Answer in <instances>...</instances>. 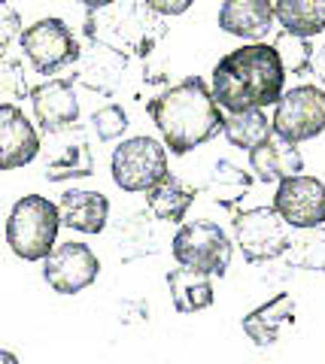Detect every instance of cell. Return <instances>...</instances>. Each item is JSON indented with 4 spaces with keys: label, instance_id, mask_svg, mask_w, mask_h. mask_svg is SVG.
I'll return each instance as SVG.
<instances>
[{
    "label": "cell",
    "instance_id": "obj_1",
    "mask_svg": "<svg viewBox=\"0 0 325 364\" xmlns=\"http://www.w3.org/2000/svg\"><path fill=\"white\" fill-rule=\"evenodd\" d=\"M286 88V67L274 46L252 40L222 55L213 67L210 91L225 112L274 107Z\"/></svg>",
    "mask_w": 325,
    "mask_h": 364
},
{
    "label": "cell",
    "instance_id": "obj_2",
    "mask_svg": "<svg viewBox=\"0 0 325 364\" xmlns=\"http://www.w3.org/2000/svg\"><path fill=\"white\" fill-rule=\"evenodd\" d=\"M152 124L174 155H188L222 134V107L201 76H186L146 104Z\"/></svg>",
    "mask_w": 325,
    "mask_h": 364
},
{
    "label": "cell",
    "instance_id": "obj_3",
    "mask_svg": "<svg viewBox=\"0 0 325 364\" xmlns=\"http://www.w3.org/2000/svg\"><path fill=\"white\" fill-rule=\"evenodd\" d=\"M167 25L164 16L146 6V0H113V4L88 9L82 21V37L92 43H104L128 58H149L164 40Z\"/></svg>",
    "mask_w": 325,
    "mask_h": 364
},
{
    "label": "cell",
    "instance_id": "obj_4",
    "mask_svg": "<svg viewBox=\"0 0 325 364\" xmlns=\"http://www.w3.org/2000/svg\"><path fill=\"white\" fill-rule=\"evenodd\" d=\"M58 203L43 195H25L13 203L6 219V243L21 261H43L58 243Z\"/></svg>",
    "mask_w": 325,
    "mask_h": 364
},
{
    "label": "cell",
    "instance_id": "obj_5",
    "mask_svg": "<svg viewBox=\"0 0 325 364\" xmlns=\"http://www.w3.org/2000/svg\"><path fill=\"white\" fill-rule=\"evenodd\" d=\"M171 252L176 264L188 270L207 273V277H225L231 267L234 243L228 240L225 228L216 222H186L171 240Z\"/></svg>",
    "mask_w": 325,
    "mask_h": 364
},
{
    "label": "cell",
    "instance_id": "obj_6",
    "mask_svg": "<svg viewBox=\"0 0 325 364\" xmlns=\"http://www.w3.org/2000/svg\"><path fill=\"white\" fill-rule=\"evenodd\" d=\"M110 173H113L116 186L128 195L146 191L152 182H159L167 173V146L155 136L122 140L110 158Z\"/></svg>",
    "mask_w": 325,
    "mask_h": 364
},
{
    "label": "cell",
    "instance_id": "obj_7",
    "mask_svg": "<svg viewBox=\"0 0 325 364\" xmlns=\"http://www.w3.org/2000/svg\"><path fill=\"white\" fill-rule=\"evenodd\" d=\"M18 43H21V52L25 58L31 61V67L37 73H58L64 67L76 64L80 58V40L73 37V31L67 28L64 18H40L33 25L21 28L18 33Z\"/></svg>",
    "mask_w": 325,
    "mask_h": 364
},
{
    "label": "cell",
    "instance_id": "obj_8",
    "mask_svg": "<svg viewBox=\"0 0 325 364\" xmlns=\"http://www.w3.org/2000/svg\"><path fill=\"white\" fill-rule=\"evenodd\" d=\"M231 228H234V243H238V249L250 264L279 258L289 243V225L279 219L274 207L234 210Z\"/></svg>",
    "mask_w": 325,
    "mask_h": 364
},
{
    "label": "cell",
    "instance_id": "obj_9",
    "mask_svg": "<svg viewBox=\"0 0 325 364\" xmlns=\"http://www.w3.org/2000/svg\"><path fill=\"white\" fill-rule=\"evenodd\" d=\"M271 128L292 143H307L325 131V88L319 85H295L283 88L274 104Z\"/></svg>",
    "mask_w": 325,
    "mask_h": 364
},
{
    "label": "cell",
    "instance_id": "obj_10",
    "mask_svg": "<svg viewBox=\"0 0 325 364\" xmlns=\"http://www.w3.org/2000/svg\"><path fill=\"white\" fill-rule=\"evenodd\" d=\"M100 273L97 255L85 243L67 240L55 243L52 252L43 258V279L58 294H80L85 291Z\"/></svg>",
    "mask_w": 325,
    "mask_h": 364
},
{
    "label": "cell",
    "instance_id": "obj_11",
    "mask_svg": "<svg viewBox=\"0 0 325 364\" xmlns=\"http://www.w3.org/2000/svg\"><path fill=\"white\" fill-rule=\"evenodd\" d=\"M274 210L289 228L325 225V182L307 173H292L277 182Z\"/></svg>",
    "mask_w": 325,
    "mask_h": 364
},
{
    "label": "cell",
    "instance_id": "obj_12",
    "mask_svg": "<svg viewBox=\"0 0 325 364\" xmlns=\"http://www.w3.org/2000/svg\"><path fill=\"white\" fill-rule=\"evenodd\" d=\"M33 119H37L43 134L70 128L80 122V97H76V82L67 79H46L28 91Z\"/></svg>",
    "mask_w": 325,
    "mask_h": 364
},
{
    "label": "cell",
    "instance_id": "obj_13",
    "mask_svg": "<svg viewBox=\"0 0 325 364\" xmlns=\"http://www.w3.org/2000/svg\"><path fill=\"white\" fill-rule=\"evenodd\" d=\"M52 140V155L43 164V176L49 182H67V179H82L95 173V155L92 146H88V136L80 128V122L70 124V128L52 131L46 134Z\"/></svg>",
    "mask_w": 325,
    "mask_h": 364
},
{
    "label": "cell",
    "instance_id": "obj_14",
    "mask_svg": "<svg viewBox=\"0 0 325 364\" xmlns=\"http://www.w3.org/2000/svg\"><path fill=\"white\" fill-rule=\"evenodd\" d=\"M40 131L16 104H0V170L28 167L40 155Z\"/></svg>",
    "mask_w": 325,
    "mask_h": 364
},
{
    "label": "cell",
    "instance_id": "obj_15",
    "mask_svg": "<svg viewBox=\"0 0 325 364\" xmlns=\"http://www.w3.org/2000/svg\"><path fill=\"white\" fill-rule=\"evenodd\" d=\"M125 70H128V55L110 49L104 43L88 40V49L80 52L76 70L70 73V79L88 91H97V95H113V91L122 85Z\"/></svg>",
    "mask_w": 325,
    "mask_h": 364
},
{
    "label": "cell",
    "instance_id": "obj_16",
    "mask_svg": "<svg viewBox=\"0 0 325 364\" xmlns=\"http://www.w3.org/2000/svg\"><path fill=\"white\" fill-rule=\"evenodd\" d=\"M250 170L259 182H279L283 176L301 173L304 170V158L298 152V143L271 131L262 143H255L250 149Z\"/></svg>",
    "mask_w": 325,
    "mask_h": 364
},
{
    "label": "cell",
    "instance_id": "obj_17",
    "mask_svg": "<svg viewBox=\"0 0 325 364\" xmlns=\"http://www.w3.org/2000/svg\"><path fill=\"white\" fill-rule=\"evenodd\" d=\"M274 4L271 0H222L219 28L240 40H265L274 31Z\"/></svg>",
    "mask_w": 325,
    "mask_h": 364
},
{
    "label": "cell",
    "instance_id": "obj_18",
    "mask_svg": "<svg viewBox=\"0 0 325 364\" xmlns=\"http://www.w3.org/2000/svg\"><path fill=\"white\" fill-rule=\"evenodd\" d=\"M61 225L80 234H100L110 222V198L100 191L70 188L58 200Z\"/></svg>",
    "mask_w": 325,
    "mask_h": 364
},
{
    "label": "cell",
    "instance_id": "obj_19",
    "mask_svg": "<svg viewBox=\"0 0 325 364\" xmlns=\"http://www.w3.org/2000/svg\"><path fill=\"white\" fill-rule=\"evenodd\" d=\"M295 310H298V306H295L292 294L279 291L267 304H262L259 310H252V313L243 316V322H240L243 334L250 337L255 346H274L279 331L289 328V325H295Z\"/></svg>",
    "mask_w": 325,
    "mask_h": 364
},
{
    "label": "cell",
    "instance_id": "obj_20",
    "mask_svg": "<svg viewBox=\"0 0 325 364\" xmlns=\"http://www.w3.org/2000/svg\"><path fill=\"white\" fill-rule=\"evenodd\" d=\"M213 277L207 273H198V270H188V267H174L167 270V291H171V304L176 313L183 316H192L213 306L216 301V291H213Z\"/></svg>",
    "mask_w": 325,
    "mask_h": 364
},
{
    "label": "cell",
    "instance_id": "obj_21",
    "mask_svg": "<svg viewBox=\"0 0 325 364\" xmlns=\"http://www.w3.org/2000/svg\"><path fill=\"white\" fill-rule=\"evenodd\" d=\"M195 203V188L186 186L171 170L146 188V207L159 222H183Z\"/></svg>",
    "mask_w": 325,
    "mask_h": 364
},
{
    "label": "cell",
    "instance_id": "obj_22",
    "mask_svg": "<svg viewBox=\"0 0 325 364\" xmlns=\"http://www.w3.org/2000/svg\"><path fill=\"white\" fill-rule=\"evenodd\" d=\"M279 258H283L289 267L325 273V225L292 228L289 243H286V249H283V255Z\"/></svg>",
    "mask_w": 325,
    "mask_h": 364
},
{
    "label": "cell",
    "instance_id": "obj_23",
    "mask_svg": "<svg viewBox=\"0 0 325 364\" xmlns=\"http://www.w3.org/2000/svg\"><path fill=\"white\" fill-rule=\"evenodd\" d=\"M274 16L283 31L298 37H316L325 31V0H277Z\"/></svg>",
    "mask_w": 325,
    "mask_h": 364
},
{
    "label": "cell",
    "instance_id": "obj_24",
    "mask_svg": "<svg viewBox=\"0 0 325 364\" xmlns=\"http://www.w3.org/2000/svg\"><path fill=\"white\" fill-rule=\"evenodd\" d=\"M250 186H252V176L246 173V170L225 161V158H219L216 167H213V173H210V179H207V195L216 200L219 207L234 210L246 198Z\"/></svg>",
    "mask_w": 325,
    "mask_h": 364
},
{
    "label": "cell",
    "instance_id": "obj_25",
    "mask_svg": "<svg viewBox=\"0 0 325 364\" xmlns=\"http://www.w3.org/2000/svg\"><path fill=\"white\" fill-rule=\"evenodd\" d=\"M271 131H274L271 119H267L265 109H259V107L228 112V116L222 119V134H225V140L231 146H238V149H243V152H250L255 143H262Z\"/></svg>",
    "mask_w": 325,
    "mask_h": 364
},
{
    "label": "cell",
    "instance_id": "obj_26",
    "mask_svg": "<svg viewBox=\"0 0 325 364\" xmlns=\"http://www.w3.org/2000/svg\"><path fill=\"white\" fill-rule=\"evenodd\" d=\"M155 240H159V234H155L146 213H131L116 225V243L122 261H134L155 252Z\"/></svg>",
    "mask_w": 325,
    "mask_h": 364
},
{
    "label": "cell",
    "instance_id": "obj_27",
    "mask_svg": "<svg viewBox=\"0 0 325 364\" xmlns=\"http://www.w3.org/2000/svg\"><path fill=\"white\" fill-rule=\"evenodd\" d=\"M274 49L279 55V61L286 67V76H310V61H313V46L310 37H298L292 31H279L274 37Z\"/></svg>",
    "mask_w": 325,
    "mask_h": 364
},
{
    "label": "cell",
    "instance_id": "obj_28",
    "mask_svg": "<svg viewBox=\"0 0 325 364\" xmlns=\"http://www.w3.org/2000/svg\"><path fill=\"white\" fill-rule=\"evenodd\" d=\"M28 82L21 73V64L13 58H0V104H18L28 97Z\"/></svg>",
    "mask_w": 325,
    "mask_h": 364
},
{
    "label": "cell",
    "instance_id": "obj_29",
    "mask_svg": "<svg viewBox=\"0 0 325 364\" xmlns=\"http://www.w3.org/2000/svg\"><path fill=\"white\" fill-rule=\"evenodd\" d=\"M92 128H95V134H97V140H104V143L119 140V136L128 131V112L122 109L119 104H107V107L95 109Z\"/></svg>",
    "mask_w": 325,
    "mask_h": 364
},
{
    "label": "cell",
    "instance_id": "obj_30",
    "mask_svg": "<svg viewBox=\"0 0 325 364\" xmlns=\"http://www.w3.org/2000/svg\"><path fill=\"white\" fill-rule=\"evenodd\" d=\"M21 33V16L16 6H9V0H0V58L9 52V46L18 40Z\"/></svg>",
    "mask_w": 325,
    "mask_h": 364
},
{
    "label": "cell",
    "instance_id": "obj_31",
    "mask_svg": "<svg viewBox=\"0 0 325 364\" xmlns=\"http://www.w3.org/2000/svg\"><path fill=\"white\" fill-rule=\"evenodd\" d=\"M192 4L195 0H146V6L149 9H155L159 16H183V13H188L192 9Z\"/></svg>",
    "mask_w": 325,
    "mask_h": 364
},
{
    "label": "cell",
    "instance_id": "obj_32",
    "mask_svg": "<svg viewBox=\"0 0 325 364\" xmlns=\"http://www.w3.org/2000/svg\"><path fill=\"white\" fill-rule=\"evenodd\" d=\"M310 76H316L322 88H325V43L319 49H313V61H310Z\"/></svg>",
    "mask_w": 325,
    "mask_h": 364
},
{
    "label": "cell",
    "instance_id": "obj_33",
    "mask_svg": "<svg viewBox=\"0 0 325 364\" xmlns=\"http://www.w3.org/2000/svg\"><path fill=\"white\" fill-rule=\"evenodd\" d=\"M76 4H82L85 9H100V6H107V4H113V0H76Z\"/></svg>",
    "mask_w": 325,
    "mask_h": 364
},
{
    "label": "cell",
    "instance_id": "obj_34",
    "mask_svg": "<svg viewBox=\"0 0 325 364\" xmlns=\"http://www.w3.org/2000/svg\"><path fill=\"white\" fill-rule=\"evenodd\" d=\"M0 361H4V364H16V361H18V355H16V352H6V349H0Z\"/></svg>",
    "mask_w": 325,
    "mask_h": 364
}]
</instances>
